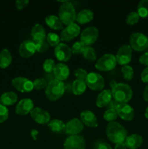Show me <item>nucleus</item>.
I'll return each mask as SVG.
<instances>
[{
  "label": "nucleus",
  "mask_w": 148,
  "mask_h": 149,
  "mask_svg": "<svg viewBox=\"0 0 148 149\" xmlns=\"http://www.w3.org/2000/svg\"><path fill=\"white\" fill-rule=\"evenodd\" d=\"M106 134L108 139L115 144L124 143L128 136L126 128L117 122H111L107 124Z\"/></svg>",
  "instance_id": "f257e3e1"
},
{
  "label": "nucleus",
  "mask_w": 148,
  "mask_h": 149,
  "mask_svg": "<svg viewBox=\"0 0 148 149\" xmlns=\"http://www.w3.org/2000/svg\"><path fill=\"white\" fill-rule=\"evenodd\" d=\"M113 98L119 103H128L133 96V90L126 83H118L111 90Z\"/></svg>",
  "instance_id": "f03ea898"
},
{
  "label": "nucleus",
  "mask_w": 148,
  "mask_h": 149,
  "mask_svg": "<svg viewBox=\"0 0 148 149\" xmlns=\"http://www.w3.org/2000/svg\"><path fill=\"white\" fill-rule=\"evenodd\" d=\"M62 4L59 9V17L64 25L74 23L76 18V13L74 6L69 1H61Z\"/></svg>",
  "instance_id": "7ed1b4c3"
},
{
  "label": "nucleus",
  "mask_w": 148,
  "mask_h": 149,
  "mask_svg": "<svg viewBox=\"0 0 148 149\" xmlns=\"http://www.w3.org/2000/svg\"><path fill=\"white\" fill-rule=\"evenodd\" d=\"M65 90V86L62 81L55 79L48 82L45 90V95L49 100L55 101L63 95Z\"/></svg>",
  "instance_id": "20e7f679"
},
{
  "label": "nucleus",
  "mask_w": 148,
  "mask_h": 149,
  "mask_svg": "<svg viewBox=\"0 0 148 149\" xmlns=\"http://www.w3.org/2000/svg\"><path fill=\"white\" fill-rule=\"evenodd\" d=\"M129 43L132 49L142 52L148 47V37L140 32H134L130 36Z\"/></svg>",
  "instance_id": "39448f33"
},
{
  "label": "nucleus",
  "mask_w": 148,
  "mask_h": 149,
  "mask_svg": "<svg viewBox=\"0 0 148 149\" xmlns=\"http://www.w3.org/2000/svg\"><path fill=\"white\" fill-rule=\"evenodd\" d=\"M117 65V61L114 55L107 53L97 60L95 68L100 71H108L114 69Z\"/></svg>",
  "instance_id": "423d86ee"
},
{
  "label": "nucleus",
  "mask_w": 148,
  "mask_h": 149,
  "mask_svg": "<svg viewBox=\"0 0 148 149\" xmlns=\"http://www.w3.org/2000/svg\"><path fill=\"white\" fill-rule=\"evenodd\" d=\"M86 86L94 91L102 90L104 87V79L101 74L97 72H90L85 79Z\"/></svg>",
  "instance_id": "0eeeda50"
},
{
  "label": "nucleus",
  "mask_w": 148,
  "mask_h": 149,
  "mask_svg": "<svg viewBox=\"0 0 148 149\" xmlns=\"http://www.w3.org/2000/svg\"><path fill=\"white\" fill-rule=\"evenodd\" d=\"M99 31L94 26H89L84 29L81 34V42L86 47L91 46L98 39Z\"/></svg>",
  "instance_id": "6e6552de"
},
{
  "label": "nucleus",
  "mask_w": 148,
  "mask_h": 149,
  "mask_svg": "<svg viewBox=\"0 0 148 149\" xmlns=\"http://www.w3.org/2000/svg\"><path fill=\"white\" fill-rule=\"evenodd\" d=\"M117 63L120 65H128L132 58V49L129 45H124L120 47L115 55Z\"/></svg>",
  "instance_id": "1a4fd4ad"
},
{
  "label": "nucleus",
  "mask_w": 148,
  "mask_h": 149,
  "mask_svg": "<svg viewBox=\"0 0 148 149\" xmlns=\"http://www.w3.org/2000/svg\"><path fill=\"white\" fill-rule=\"evenodd\" d=\"M12 85L21 93H28L34 89L33 81L26 77H17L12 80Z\"/></svg>",
  "instance_id": "9d476101"
},
{
  "label": "nucleus",
  "mask_w": 148,
  "mask_h": 149,
  "mask_svg": "<svg viewBox=\"0 0 148 149\" xmlns=\"http://www.w3.org/2000/svg\"><path fill=\"white\" fill-rule=\"evenodd\" d=\"M81 32V28L76 23H72L62 29L60 33V39L65 42H69L77 37Z\"/></svg>",
  "instance_id": "9b49d317"
},
{
  "label": "nucleus",
  "mask_w": 148,
  "mask_h": 149,
  "mask_svg": "<svg viewBox=\"0 0 148 149\" xmlns=\"http://www.w3.org/2000/svg\"><path fill=\"white\" fill-rule=\"evenodd\" d=\"M84 130V124L81 119L78 118H74L71 119L65 124V132L69 136L78 135Z\"/></svg>",
  "instance_id": "f8f14e48"
},
{
  "label": "nucleus",
  "mask_w": 148,
  "mask_h": 149,
  "mask_svg": "<svg viewBox=\"0 0 148 149\" xmlns=\"http://www.w3.org/2000/svg\"><path fill=\"white\" fill-rule=\"evenodd\" d=\"M32 119L39 125H46L50 122V114L44 109L39 107L33 108L30 113Z\"/></svg>",
  "instance_id": "ddd939ff"
},
{
  "label": "nucleus",
  "mask_w": 148,
  "mask_h": 149,
  "mask_svg": "<svg viewBox=\"0 0 148 149\" xmlns=\"http://www.w3.org/2000/svg\"><path fill=\"white\" fill-rule=\"evenodd\" d=\"M85 141L81 135H72L65 139L64 149H85Z\"/></svg>",
  "instance_id": "4468645a"
},
{
  "label": "nucleus",
  "mask_w": 148,
  "mask_h": 149,
  "mask_svg": "<svg viewBox=\"0 0 148 149\" xmlns=\"http://www.w3.org/2000/svg\"><path fill=\"white\" fill-rule=\"evenodd\" d=\"M54 53L57 59L62 62H66L69 61L72 55L71 48L64 43H59L57 46L55 47Z\"/></svg>",
  "instance_id": "2eb2a0df"
},
{
  "label": "nucleus",
  "mask_w": 148,
  "mask_h": 149,
  "mask_svg": "<svg viewBox=\"0 0 148 149\" xmlns=\"http://www.w3.org/2000/svg\"><path fill=\"white\" fill-rule=\"evenodd\" d=\"M118 116L125 121H131L134 117V110L128 103H119L116 109Z\"/></svg>",
  "instance_id": "dca6fc26"
},
{
  "label": "nucleus",
  "mask_w": 148,
  "mask_h": 149,
  "mask_svg": "<svg viewBox=\"0 0 148 149\" xmlns=\"http://www.w3.org/2000/svg\"><path fill=\"white\" fill-rule=\"evenodd\" d=\"M34 108V103L30 98H23L18 102L15 108V112L17 115L25 116L30 113Z\"/></svg>",
  "instance_id": "f3484780"
},
{
  "label": "nucleus",
  "mask_w": 148,
  "mask_h": 149,
  "mask_svg": "<svg viewBox=\"0 0 148 149\" xmlns=\"http://www.w3.org/2000/svg\"><path fill=\"white\" fill-rule=\"evenodd\" d=\"M36 51V45L33 40H26L20 44L18 52L20 56L23 58H28L34 55Z\"/></svg>",
  "instance_id": "a211bd4d"
},
{
  "label": "nucleus",
  "mask_w": 148,
  "mask_h": 149,
  "mask_svg": "<svg viewBox=\"0 0 148 149\" xmlns=\"http://www.w3.org/2000/svg\"><path fill=\"white\" fill-rule=\"evenodd\" d=\"M80 118H81V121L84 124V125L92 128H95L98 126V121H97V116L91 111H83L80 115Z\"/></svg>",
  "instance_id": "6ab92c4d"
},
{
  "label": "nucleus",
  "mask_w": 148,
  "mask_h": 149,
  "mask_svg": "<svg viewBox=\"0 0 148 149\" xmlns=\"http://www.w3.org/2000/svg\"><path fill=\"white\" fill-rule=\"evenodd\" d=\"M112 100H113V95H112L111 90L109 89L103 90L97 95L96 99V105L99 108L107 107Z\"/></svg>",
  "instance_id": "aec40b11"
},
{
  "label": "nucleus",
  "mask_w": 148,
  "mask_h": 149,
  "mask_svg": "<svg viewBox=\"0 0 148 149\" xmlns=\"http://www.w3.org/2000/svg\"><path fill=\"white\" fill-rule=\"evenodd\" d=\"M53 74L56 79L62 81L64 80H66L69 77L70 68L66 64L59 63L55 65Z\"/></svg>",
  "instance_id": "412c9836"
},
{
  "label": "nucleus",
  "mask_w": 148,
  "mask_h": 149,
  "mask_svg": "<svg viewBox=\"0 0 148 149\" xmlns=\"http://www.w3.org/2000/svg\"><path fill=\"white\" fill-rule=\"evenodd\" d=\"M143 143V138L140 135L132 134L129 135L124 141V144L126 148L129 149H136L142 146Z\"/></svg>",
  "instance_id": "4be33fe9"
},
{
  "label": "nucleus",
  "mask_w": 148,
  "mask_h": 149,
  "mask_svg": "<svg viewBox=\"0 0 148 149\" xmlns=\"http://www.w3.org/2000/svg\"><path fill=\"white\" fill-rule=\"evenodd\" d=\"M31 34L32 39L33 42H39V41L42 40H46V31H45L44 28L43 26L41 24L36 23V25L33 26L31 29Z\"/></svg>",
  "instance_id": "5701e85b"
},
{
  "label": "nucleus",
  "mask_w": 148,
  "mask_h": 149,
  "mask_svg": "<svg viewBox=\"0 0 148 149\" xmlns=\"http://www.w3.org/2000/svg\"><path fill=\"white\" fill-rule=\"evenodd\" d=\"M94 18V13L91 10L84 9L76 14L75 20L80 24H86L89 23Z\"/></svg>",
  "instance_id": "b1692460"
},
{
  "label": "nucleus",
  "mask_w": 148,
  "mask_h": 149,
  "mask_svg": "<svg viewBox=\"0 0 148 149\" xmlns=\"http://www.w3.org/2000/svg\"><path fill=\"white\" fill-rule=\"evenodd\" d=\"M45 22L49 27L54 30L59 31L63 29V23L59 17L54 15H50L45 17Z\"/></svg>",
  "instance_id": "393cba45"
},
{
  "label": "nucleus",
  "mask_w": 148,
  "mask_h": 149,
  "mask_svg": "<svg viewBox=\"0 0 148 149\" xmlns=\"http://www.w3.org/2000/svg\"><path fill=\"white\" fill-rule=\"evenodd\" d=\"M17 95L14 92H6L0 97V103L4 106H12L17 102Z\"/></svg>",
  "instance_id": "a878e982"
},
{
  "label": "nucleus",
  "mask_w": 148,
  "mask_h": 149,
  "mask_svg": "<svg viewBox=\"0 0 148 149\" xmlns=\"http://www.w3.org/2000/svg\"><path fill=\"white\" fill-rule=\"evenodd\" d=\"M12 61L11 53L7 49H4L0 52V68H6L9 67Z\"/></svg>",
  "instance_id": "bb28decb"
},
{
  "label": "nucleus",
  "mask_w": 148,
  "mask_h": 149,
  "mask_svg": "<svg viewBox=\"0 0 148 149\" xmlns=\"http://www.w3.org/2000/svg\"><path fill=\"white\" fill-rule=\"evenodd\" d=\"M86 87V84L84 80L75 79L73 82L71 89H72V92L74 95H81L84 94L85 93Z\"/></svg>",
  "instance_id": "cd10ccee"
},
{
  "label": "nucleus",
  "mask_w": 148,
  "mask_h": 149,
  "mask_svg": "<svg viewBox=\"0 0 148 149\" xmlns=\"http://www.w3.org/2000/svg\"><path fill=\"white\" fill-rule=\"evenodd\" d=\"M47 125L49 129L54 132H61L65 131V124L59 119H52Z\"/></svg>",
  "instance_id": "c85d7f7f"
},
{
  "label": "nucleus",
  "mask_w": 148,
  "mask_h": 149,
  "mask_svg": "<svg viewBox=\"0 0 148 149\" xmlns=\"http://www.w3.org/2000/svg\"><path fill=\"white\" fill-rule=\"evenodd\" d=\"M137 13L142 18L148 17V0H142L137 6Z\"/></svg>",
  "instance_id": "c756f323"
},
{
  "label": "nucleus",
  "mask_w": 148,
  "mask_h": 149,
  "mask_svg": "<svg viewBox=\"0 0 148 149\" xmlns=\"http://www.w3.org/2000/svg\"><path fill=\"white\" fill-rule=\"evenodd\" d=\"M82 55L86 60H88L90 61H94L97 59V53L96 51L92 47L87 46L84 49L82 52Z\"/></svg>",
  "instance_id": "7c9ffc66"
},
{
  "label": "nucleus",
  "mask_w": 148,
  "mask_h": 149,
  "mask_svg": "<svg viewBox=\"0 0 148 149\" xmlns=\"http://www.w3.org/2000/svg\"><path fill=\"white\" fill-rule=\"evenodd\" d=\"M46 40L48 42V44H49V45L52 47H56L60 43L61 39L60 37L57 33L50 32V33H49L46 35Z\"/></svg>",
  "instance_id": "2f4dec72"
},
{
  "label": "nucleus",
  "mask_w": 148,
  "mask_h": 149,
  "mask_svg": "<svg viewBox=\"0 0 148 149\" xmlns=\"http://www.w3.org/2000/svg\"><path fill=\"white\" fill-rule=\"evenodd\" d=\"M121 72L123 74V78L124 79L130 81L133 78V75H134V72H133V69L131 65H123L121 68Z\"/></svg>",
  "instance_id": "473e14b6"
},
{
  "label": "nucleus",
  "mask_w": 148,
  "mask_h": 149,
  "mask_svg": "<svg viewBox=\"0 0 148 149\" xmlns=\"http://www.w3.org/2000/svg\"><path fill=\"white\" fill-rule=\"evenodd\" d=\"M55 65H56V64H55V62L54 60L51 59V58L45 60L43 63L44 71L46 74H53Z\"/></svg>",
  "instance_id": "72a5a7b5"
},
{
  "label": "nucleus",
  "mask_w": 148,
  "mask_h": 149,
  "mask_svg": "<svg viewBox=\"0 0 148 149\" xmlns=\"http://www.w3.org/2000/svg\"><path fill=\"white\" fill-rule=\"evenodd\" d=\"M139 18H140V17L138 15L137 12L132 11L130 13H129V15L126 16V23L128 25H130V26H133V25L136 24L139 22Z\"/></svg>",
  "instance_id": "f704fd0d"
},
{
  "label": "nucleus",
  "mask_w": 148,
  "mask_h": 149,
  "mask_svg": "<svg viewBox=\"0 0 148 149\" xmlns=\"http://www.w3.org/2000/svg\"><path fill=\"white\" fill-rule=\"evenodd\" d=\"M103 117L104 120L108 122H115V120L118 118L117 112L115 110H113V109H107L103 114Z\"/></svg>",
  "instance_id": "c9c22d12"
},
{
  "label": "nucleus",
  "mask_w": 148,
  "mask_h": 149,
  "mask_svg": "<svg viewBox=\"0 0 148 149\" xmlns=\"http://www.w3.org/2000/svg\"><path fill=\"white\" fill-rule=\"evenodd\" d=\"M33 87L36 90H43V89H46L47 87L48 82L44 78H39L36 79L34 81H33Z\"/></svg>",
  "instance_id": "e433bc0d"
},
{
  "label": "nucleus",
  "mask_w": 148,
  "mask_h": 149,
  "mask_svg": "<svg viewBox=\"0 0 148 149\" xmlns=\"http://www.w3.org/2000/svg\"><path fill=\"white\" fill-rule=\"evenodd\" d=\"M35 45H36V49L39 52H44L48 50L49 47V45L46 40L39 41V42H35Z\"/></svg>",
  "instance_id": "4c0bfd02"
},
{
  "label": "nucleus",
  "mask_w": 148,
  "mask_h": 149,
  "mask_svg": "<svg viewBox=\"0 0 148 149\" xmlns=\"http://www.w3.org/2000/svg\"><path fill=\"white\" fill-rule=\"evenodd\" d=\"M86 46L80 41V42H76L72 45L71 47V52L73 54H82L83 51L85 49Z\"/></svg>",
  "instance_id": "58836bf2"
},
{
  "label": "nucleus",
  "mask_w": 148,
  "mask_h": 149,
  "mask_svg": "<svg viewBox=\"0 0 148 149\" xmlns=\"http://www.w3.org/2000/svg\"><path fill=\"white\" fill-rule=\"evenodd\" d=\"M9 116V111L6 106L0 103V124L5 122Z\"/></svg>",
  "instance_id": "ea45409f"
},
{
  "label": "nucleus",
  "mask_w": 148,
  "mask_h": 149,
  "mask_svg": "<svg viewBox=\"0 0 148 149\" xmlns=\"http://www.w3.org/2000/svg\"><path fill=\"white\" fill-rule=\"evenodd\" d=\"M87 74H88V73L86 72V71L81 68H76L75 71H74V75L76 77V79H81L85 81L86 78L87 77Z\"/></svg>",
  "instance_id": "a19ab883"
},
{
  "label": "nucleus",
  "mask_w": 148,
  "mask_h": 149,
  "mask_svg": "<svg viewBox=\"0 0 148 149\" xmlns=\"http://www.w3.org/2000/svg\"><path fill=\"white\" fill-rule=\"evenodd\" d=\"M28 0H17V1H15L16 8L19 10H23L28 4Z\"/></svg>",
  "instance_id": "79ce46f5"
},
{
  "label": "nucleus",
  "mask_w": 148,
  "mask_h": 149,
  "mask_svg": "<svg viewBox=\"0 0 148 149\" xmlns=\"http://www.w3.org/2000/svg\"><path fill=\"white\" fill-rule=\"evenodd\" d=\"M139 61L141 64H142V65H146L147 67H148V52L141 55V56L139 57Z\"/></svg>",
  "instance_id": "37998d69"
},
{
  "label": "nucleus",
  "mask_w": 148,
  "mask_h": 149,
  "mask_svg": "<svg viewBox=\"0 0 148 149\" xmlns=\"http://www.w3.org/2000/svg\"><path fill=\"white\" fill-rule=\"evenodd\" d=\"M141 79L144 83L148 84V67L145 68L141 74Z\"/></svg>",
  "instance_id": "c03bdc74"
},
{
  "label": "nucleus",
  "mask_w": 148,
  "mask_h": 149,
  "mask_svg": "<svg viewBox=\"0 0 148 149\" xmlns=\"http://www.w3.org/2000/svg\"><path fill=\"white\" fill-rule=\"evenodd\" d=\"M118 105H119V103H118V102L115 101V100H112L111 102L108 104V106H107V109H113V110L116 111Z\"/></svg>",
  "instance_id": "a18cd8bd"
},
{
  "label": "nucleus",
  "mask_w": 148,
  "mask_h": 149,
  "mask_svg": "<svg viewBox=\"0 0 148 149\" xmlns=\"http://www.w3.org/2000/svg\"><path fill=\"white\" fill-rule=\"evenodd\" d=\"M97 149H113L112 147L106 142H101L98 143Z\"/></svg>",
  "instance_id": "49530a36"
},
{
  "label": "nucleus",
  "mask_w": 148,
  "mask_h": 149,
  "mask_svg": "<svg viewBox=\"0 0 148 149\" xmlns=\"http://www.w3.org/2000/svg\"><path fill=\"white\" fill-rule=\"evenodd\" d=\"M44 79L47 81V82H49V81H51L52 80L55 79V76H54V74H46Z\"/></svg>",
  "instance_id": "de8ad7c7"
},
{
  "label": "nucleus",
  "mask_w": 148,
  "mask_h": 149,
  "mask_svg": "<svg viewBox=\"0 0 148 149\" xmlns=\"http://www.w3.org/2000/svg\"><path fill=\"white\" fill-rule=\"evenodd\" d=\"M39 131L36 130H31V137L33 140H35V141L37 139L38 136H39Z\"/></svg>",
  "instance_id": "09e8293b"
},
{
  "label": "nucleus",
  "mask_w": 148,
  "mask_h": 149,
  "mask_svg": "<svg viewBox=\"0 0 148 149\" xmlns=\"http://www.w3.org/2000/svg\"><path fill=\"white\" fill-rule=\"evenodd\" d=\"M143 97L145 101H148V85L145 87L143 93Z\"/></svg>",
  "instance_id": "8fccbe9b"
},
{
  "label": "nucleus",
  "mask_w": 148,
  "mask_h": 149,
  "mask_svg": "<svg viewBox=\"0 0 148 149\" xmlns=\"http://www.w3.org/2000/svg\"><path fill=\"white\" fill-rule=\"evenodd\" d=\"M115 149H127V148L125 146L124 143H123L116 144L115 146Z\"/></svg>",
  "instance_id": "3c124183"
},
{
  "label": "nucleus",
  "mask_w": 148,
  "mask_h": 149,
  "mask_svg": "<svg viewBox=\"0 0 148 149\" xmlns=\"http://www.w3.org/2000/svg\"><path fill=\"white\" fill-rule=\"evenodd\" d=\"M118 84V83L116 82L115 81H110V87H111V88H112V89H113V87H114L115 86L116 84Z\"/></svg>",
  "instance_id": "603ef678"
},
{
  "label": "nucleus",
  "mask_w": 148,
  "mask_h": 149,
  "mask_svg": "<svg viewBox=\"0 0 148 149\" xmlns=\"http://www.w3.org/2000/svg\"><path fill=\"white\" fill-rule=\"evenodd\" d=\"M145 117H146V118H147V119H148V106H147V107L146 110H145Z\"/></svg>",
  "instance_id": "864d4df0"
}]
</instances>
